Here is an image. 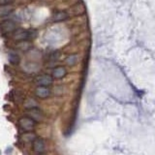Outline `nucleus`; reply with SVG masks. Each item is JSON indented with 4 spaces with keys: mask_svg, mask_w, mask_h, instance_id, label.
Returning <instances> with one entry per match:
<instances>
[{
    "mask_svg": "<svg viewBox=\"0 0 155 155\" xmlns=\"http://www.w3.org/2000/svg\"><path fill=\"white\" fill-rule=\"evenodd\" d=\"M18 125L23 131H32L35 127V121L29 116L27 117H21L18 121Z\"/></svg>",
    "mask_w": 155,
    "mask_h": 155,
    "instance_id": "1",
    "label": "nucleus"
},
{
    "mask_svg": "<svg viewBox=\"0 0 155 155\" xmlns=\"http://www.w3.org/2000/svg\"><path fill=\"white\" fill-rule=\"evenodd\" d=\"M26 114L30 118H32L35 122H40V121H42L44 118L42 111L39 110L37 107H35V108H31V109H27Z\"/></svg>",
    "mask_w": 155,
    "mask_h": 155,
    "instance_id": "2",
    "label": "nucleus"
},
{
    "mask_svg": "<svg viewBox=\"0 0 155 155\" xmlns=\"http://www.w3.org/2000/svg\"><path fill=\"white\" fill-rule=\"evenodd\" d=\"M53 82V77L51 75H42L39 76L35 79V84L37 85H43V86H48L52 84Z\"/></svg>",
    "mask_w": 155,
    "mask_h": 155,
    "instance_id": "3",
    "label": "nucleus"
},
{
    "mask_svg": "<svg viewBox=\"0 0 155 155\" xmlns=\"http://www.w3.org/2000/svg\"><path fill=\"white\" fill-rule=\"evenodd\" d=\"M84 12H85V8L84 5L81 3H78V4L74 5V6H72L67 13L69 15V17L70 16L76 17V16H81V15H82Z\"/></svg>",
    "mask_w": 155,
    "mask_h": 155,
    "instance_id": "4",
    "label": "nucleus"
},
{
    "mask_svg": "<svg viewBox=\"0 0 155 155\" xmlns=\"http://www.w3.org/2000/svg\"><path fill=\"white\" fill-rule=\"evenodd\" d=\"M13 38L18 42L23 41V40H29L28 30H25V29H16V30L14 31Z\"/></svg>",
    "mask_w": 155,
    "mask_h": 155,
    "instance_id": "5",
    "label": "nucleus"
},
{
    "mask_svg": "<svg viewBox=\"0 0 155 155\" xmlns=\"http://www.w3.org/2000/svg\"><path fill=\"white\" fill-rule=\"evenodd\" d=\"M34 93H35V95L37 97H39V98L45 99V98H48V97L51 95V90L48 86L38 85L36 87L35 91H34Z\"/></svg>",
    "mask_w": 155,
    "mask_h": 155,
    "instance_id": "6",
    "label": "nucleus"
},
{
    "mask_svg": "<svg viewBox=\"0 0 155 155\" xmlns=\"http://www.w3.org/2000/svg\"><path fill=\"white\" fill-rule=\"evenodd\" d=\"M33 150L37 153H42L45 150V142L40 138H36L33 140Z\"/></svg>",
    "mask_w": 155,
    "mask_h": 155,
    "instance_id": "7",
    "label": "nucleus"
},
{
    "mask_svg": "<svg viewBox=\"0 0 155 155\" xmlns=\"http://www.w3.org/2000/svg\"><path fill=\"white\" fill-rule=\"evenodd\" d=\"M1 28L3 29L4 32H13L16 30V23L13 21L7 19V21H4L1 23Z\"/></svg>",
    "mask_w": 155,
    "mask_h": 155,
    "instance_id": "8",
    "label": "nucleus"
},
{
    "mask_svg": "<svg viewBox=\"0 0 155 155\" xmlns=\"http://www.w3.org/2000/svg\"><path fill=\"white\" fill-rule=\"evenodd\" d=\"M66 68L63 67V66H58V67H55L54 69L52 71V77L55 78V79H61L63 78L65 75H66Z\"/></svg>",
    "mask_w": 155,
    "mask_h": 155,
    "instance_id": "9",
    "label": "nucleus"
},
{
    "mask_svg": "<svg viewBox=\"0 0 155 155\" xmlns=\"http://www.w3.org/2000/svg\"><path fill=\"white\" fill-rule=\"evenodd\" d=\"M17 48L18 50H21L22 51H27L32 48V44L29 42L28 40H23V41H19L17 44Z\"/></svg>",
    "mask_w": 155,
    "mask_h": 155,
    "instance_id": "10",
    "label": "nucleus"
},
{
    "mask_svg": "<svg viewBox=\"0 0 155 155\" xmlns=\"http://www.w3.org/2000/svg\"><path fill=\"white\" fill-rule=\"evenodd\" d=\"M69 18V15H68L67 12H63V11H59V12H56L54 15L52 16V19L54 21H65Z\"/></svg>",
    "mask_w": 155,
    "mask_h": 155,
    "instance_id": "11",
    "label": "nucleus"
},
{
    "mask_svg": "<svg viewBox=\"0 0 155 155\" xmlns=\"http://www.w3.org/2000/svg\"><path fill=\"white\" fill-rule=\"evenodd\" d=\"M14 8L12 6H9V5H0V17H5L8 16L12 12H13Z\"/></svg>",
    "mask_w": 155,
    "mask_h": 155,
    "instance_id": "12",
    "label": "nucleus"
},
{
    "mask_svg": "<svg viewBox=\"0 0 155 155\" xmlns=\"http://www.w3.org/2000/svg\"><path fill=\"white\" fill-rule=\"evenodd\" d=\"M35 139H36V135L30 132V131H26V133L21 135V140L25 143H30V142L33 143V140Z\"/></svg>",
    "mask_w": 155,
    "mask_h": 155,
    "instance_id": "13",
    "label": "nucleus"
},
{
    "mask_svg": "<svg viewBox=\"0 0 155 155\" xmlns=\"http://www.w3.org/2000/svg\"><path fill=\"white\" fill-rule=\"evenodd\" d=\"M78 62V55L71 54L66 58V64L68 66H75Z\"/></svg>",
    "mask_w": 155,
    "mask_h": 155,
    "instance_id": "14",
    "label": "nucleus"
},
{
    "mask_svg": "<svg viewBox=\"0 0 155 155\" xmlns=\"http://www.w3.org/2000/svg\"><path fill=\"white\" fill-rule=\"evenodd\" d=\"M9 60L12 64L17 65L19 63V56H18V53L12 51V52H10V54H9Z\"/></svg>",
    "mask_w": 155,
    "mask_h": 155,
    "instance_id": "15",
    "label": "nucleus"
},
{
    "mask_svg": "<svg viewBox=\"0 0 155 155\" xmlns=\"http://www.w3.org/2000/svg\"><path fill=\"white\" fill-rule=\"evenodd\" d=\"M38 104L37 102L34 100V99H31V98H28L27 100L24 101V107H25V109H31V108H35L37 107Z\"/></svg>",
    "mask_w": 155,
    "mask_h": 155,
    "instance_id": "16",
    "label": "nucleus"
},
{
    "mask_svg": "<svg viewBox=\"0 0 155 155\" xmlns=\"http://www.w3.org/2000/svg\"><path fill=\"white\" fill-rule=\"evenodd\" d=\"M11 2H12V0H0V5H7Z\"/></svg>",
    "mask_w": 155,
    "mask_h": 155,
    "instance_id": "17",
    "label": "nucleus"
}]
</instances>
